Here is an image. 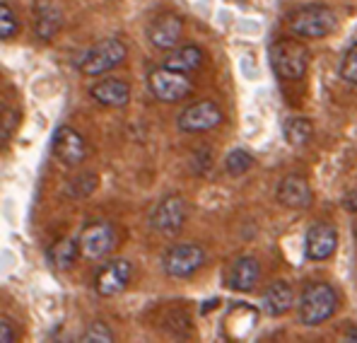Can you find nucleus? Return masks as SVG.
I'll use <instances>...</instances> for the list:
<instances>
[{
	"mask_svg": "<svg viewBox=\"0 0 357 343\" xmlns=\"http://www.w3.org/2000/svg\"><path fill=\"white\" fill-rule=\"evenodd\" d=\"M165 66L172 68V71L186 73V75H188V73L198 71V68L203 66V51L198 49V46H193V44L178 46V49H174L169 56H167Z\"/></svg>",
	"mask_w": 357,
	"mask_h": 343,
	"instance_id": "a211bd4d",
	"label": "nucleus"
},
{
	"mask_svg": "<svg viewBox=\"0 0 357 343\" xmlns=\"http://www.w3.org/2000/svg\"><path fill=\"white\" fill-rule=\"evenodd\" d=\"M222 124V112L213 102H196L178 116V129L186 133H206Z\"/></svg>",
	"mask_w": 357,
	"mask_h": 343,
	"instance_id": "6e6552de",
	"label": "nucleus"
},
{
	"mask_svg": "<svg viewBox=\"0 0 357 343\" xmlns=\"http://www.w3.org/2000/svg\"><path fill=\"white\" fill-rule=\"evenodd\" d=\"M92 97L97 99L99 104H104V107H126L130 99V87L126 85L123 80L112 78V80L97 82V85L92 87Z\"/></svg>",
	"mask_w": 357,
	"mask_h": 343,
	"instance_id": "2eb2a0df",
	"label": "nucleus"
},
{
	"mask_svg": "<svg viewBox=\"0 0 357 343\" xmlns=\"http://www.w3.org/2000/svg\"><path fill=\"white\" fill-rule=\"evenodd\" d=\"M150 92L155 94L160 102H181L183 97L191 94V80L186 78V73L172 71V68L162 66L155 68L148 78Z\"/></svg>",
	"mask_w": 357,
	"mask_h": 343,
	"instance_id": "20e7f679",
	"label": "nucleus"
},
{
	"mask_svg": "<svg viewBox=\"0 0 357 343\" xmlns=\"http://www.w3.org/2000/svg\"><path fill=\"white\" fill-rule=\"evenodd\" d=\"M292 302H295V293H292V288L282 281L268 286V290L264 293V309L271 316L285 314L287 309L292 307Z\"/></svg>",
	"mask_w": 357,
	"mask_h": 343,
	"instance_id": "f3484780",
	"label": "nucleus"
},
{
	"mask_svg": "<svg viewBox=\"0 0 357 343\" xmlns=\"http://www.w3.org/2000/svg\"><path fill=\"white\" fill-rule=\"evenodd\" d=\"M335 247H338V230H335L333 225L317 223L309 228L304 249H307V256L312 258V261H324V258H328L335 251Z\"/></svg>",
	"mask_w": 357,
	"mask_h": 343,
	"instance_id": "ddd939ff",
	"label": "nucleus"
},
{
	"mask_svg": "<svg viewBox=\"0 0 357 343\" xmlns=\"http://www.w3.org/2000/svg\"><path fill=\"white\" fill-rule=\"evenodd\" d=\"M259 276H261V266L256 263V258H239L234 261L232 266V273H229V286L237 293H249V290L256 288L259 283Z\"/></svg>",
	"mask_w": 357,
	"mask_h": 343,
	"instance_id": "dca6fc26",
	"label": "nucleus"
},
{
	"mask_svg": "<svg viewBox=\"0 0 357 343\" xmlns=\"http://www.w3.org/2000/svg\"><path fill=\"white\" fill-rule=\"evenodd\" d=\"M203 261H206V251L198 245H176L165 254L162 266H165L167 276L186 278L191 273H196L203 266Z\"/></svg>",
	"mask_w": 357,
	"mask_h": 343,
	"instance_id": "0eeeda50",
	"label": "nucleus"
},
{
	"mask_svg": "<svg viewBox=\"0 0 357 343\" xmlns=\"http://www.w3.org/2000/svg\"><path fill=\"white\" fill-rule=\"evenodd\" d=\"M290 29L302 39H324L335 29V13L326 5H307L292 13Z\"/></svg>",
	"mask_w": 357,
	"mask_h": 343,
	"instance_id": "7ed1b4c3",
	"label": "nucleus"
},
{
	"mask_svg": "<svg viewBox=\"0 0 357 343\" xmlns=\"http://www.w3.org/2000/svg\"><path fill=\"white\" fill-rule=\"evenodd\" d=\"M80 254L89 258V261H97L112 254L114 245H116V232L109 223H92L80 232Z\"/></svg>",
	"mask_w": 357,
	"mask_h": 343,
	"instance_id": "423d86ee",
	"label": "nucleus"
},
{
	"mask_svg": "<svg viewBox=\"0 0 357 343\" xmlns=\"http://www.w3.org/2000/svg\"><path fill=\"white\" fill-rule=\"evenodd\" d=\"M77 251H80V245H75L73 240H61L49 249V261L54 263L56 268L66 271V268H70L73 263H75Z\"/></svg>",
	"mask_w": 357,
	"mask_h": 343,
	"instance_id": "aec40b11",
	"label": "nucleus"
},
{
	"mask_svg": "<svg viewBox=\"0 0 357 343\" xmlns=\"http://www.w3.org/2000/svg\"><path fill=\"white\" fill-rule=\"evenodd\" d=\"M82 343H112L114 341V334L112 329H109L107 324H102V321H94V324L87 326L85 336H80Z\"/></svg>",
	"mask_w": 357,
	"mask_h": 343,
	"instance_id": "b1692460",
	"label": "nucleus"
},
{
	"mask_svg": "<svg viewBox=\"0 0 357 343\" xmlns=\"http://www.w3.org/2000/svg\"><path fill=\"white\" fill-rule=\"evenodd\" d=\"M340 78L350 85H357V46H353L340 63Z\"/></svg>",
	"mask_w": 357,
	"mask_h": 343,
	"instance_id": "393cba45",
	"label": "nucleus"
},
{
	"mask_svg": "<svg viewBox=\"0 0 357 343\" xmlns=\"http://www.w3.org/2000/svg\"><path fill=\"white\" fill-rule=\"evenodd\" d=\"M314 129L309 119H299V116H292V119L285 121V138L290 145H304L309 143Z\"/></svg>",
	"mask_w": 357,
	"mask_h": 343,
	"instance_id": "412c9836",
	"label": "nucleus"
},
{
	"mask_svg": "<svg viewBox=\"0 0 357 343\" xmlns=\"http://www.w3.org/2000/svg\"><path fill=\"white\" fill-rule=\"evenodd\" d=\"M183 31V20L174 13L155 17L148 27V39L157 51H174Z\"/></svg>",
	"mask_w": 357,
	"mask_h": 343,
	"instance_id": "1a4fd4ad",
	"label": "nucleus"
},
{
	"mask_svg": "<svg viewBox=\"0 0 357 343\" xmlns=\"http://www.w3.org/2000/svg\"><path fill=\"white\" fill-rule=\"evenodd\" d=\"M51 147H54V155L59 157L63 165H70V167L80 165L87 155L85 140H82V136L77 133L75 129H70V126H61V129H56Z\"/></svg>",
	"mask_w": 357,
	"mask_h": 343,
	"instance_id": "9d476101",
	"label": "nucleus"
},
{
	"mask_svg": "<svg viewBox=\"0 0 357 343\" xmlns=\"http://www.w3.org/2000/svg\"><path fill=\"white\" fill-rule=\"evenodd\" d=\"M126 58V46L123 41L119 39H104L99 41L97 46L87 51L85 58L80 61V71L85 75L94 78V75H104L107 71L116 68L121 61Z\"/></svg>",
	"mask_w": 357,
	"mask_h": 343,
	"instance_id": "39448f33",
	"label": "nucleus"
},
{
	"mask_svg": "<svg viewBox=\"0 0 357 343\" xmlns=\"http://www.w3.org/2000/svg\"><path fill=\"white\" fill-rule=\"evenodd\" d=\"M278 200L287 208L295 210H304L312 205V187L307 184V179L297 177V174H290L280 182L278 187Z\"/></svg>",
	"mask_w": 357,
	"mask_h": 343,
	"instance_id": "4468645a",
	"label": "nucleus"
},
{
	"mask_svg": "<svg viewBox=\"0 0 357 343\" xmlns=\"http://www.w3.org/2000/svg\"><path fill=\"white\" fill-rule=\"evenodd\" d=\"M345 339H350V341H357V331L353 329V331H350V336H345Z\"/></svg>",
	"mask_w": 357,
	"mask_h": 343,
	"instance_id": "cd10ccee",
	"label": "nucleus"
},
{
	"mask_svg": "<svg viewBox=\"0 0 357 343\" xmlns=\"http://www.w3.org/2000/svg\"><path fill=\"white\" fill-rule=\"evenodd\" d=\"M186 220V203L178 196H167L157 203L150 215V225L157 232H176Z\"/></svg>",
	"mask_w": 357,
	"mask_h": 343,
	"instance_id": "f8f14e48",
	"label": "nucleus"
},
{
	"mask_svg": "<svg viewBox=\"0 0 357 343\" xmlns=\"http://www.w3.org/2000/svg\"><path fill=\"white\" fill-rule=\"evenodd\" d=\"M15 34H17V17L8 3H0V36H3V41H8Z\"/></svg>",
	"mask_w": 357,
	"mask_h": 343,
	"instance_id": "5701e85b",
	"label": "nucleus"
},
{
	"mask_svg": "<svg viewBox=\"0 0 357 343\" xmlns=\"http://www.w3.org/2000/svg\"><path fill=\"white\" fill-rule=\"evenodd\" d=\"M343 203H345V208H348L350 213H357V191H350L348 196L343 198Z\"/></svg>",
	"mask_w": 357,
	"mask_h": 343,
	"instance_id": "bb28decb",
	"label": "nucleus"
},
{
	"mask_svg": "<svg viewBox=\"0 0 357 343\" xmlns=\"http://www.w3.org/2000/svg\"><path fill=\"white\" fill-rule=\"evenodd\" d=\"M130 273H133V266H130L126 258H114V261H109L97 276V293L104 295V298L123 293L126 286L130 283Z\"/></svg>",
	"mask_w": 357,
	"mask_h": 343,
	"instance_id": "9b49d317",
	"label": "nucleus"
},
{
	"mask_svg": "<svg viewBox=\"0 0 357 343\" xmlns=\"http://www.w3.org/2000/svg\"><path fill=\"white\" fill-rule=\"evenodd\" d=\"M0 331H3V336H0V341L3 343H10V341H15V336H13V329L8 326V319H0Z\"/></svg>",
	"mask_w": 357,
	"mask_h": 343,
	"instance_id": "a878e982",
	"label": "nucleus"
},
{
	"mask_svg": "<svg viewBox=\"0 0 357 343\" xmlns=\"http://www.w3.org/2000/svg\"><path fill=\"white\" fill-rule=\"evenodd\" d=\"M61 24H63V17L61 13L54 8V5H41L39 10H36V36L39 39H54L56 34L61 31Z\"/></svg>",
	"mask_w": 357,
	"mask_h": 343,
	"instance_id": "6ab92c4d",
	"label": "nucleus"
},
{
	"mask_svg": "<svg viewBox=\"0 0 357 343\" xmlns=\"http://www.w3.org/2000/svg\"><path fill=\"white\" fill-rule=\"evenodd\" d=\"M251 165H254V157L246 150H232L227 155V160H225V167H227V172L232 177H241L244 172L251 170Z\"/></svg>",
	"mask_w": 357,
	"mask_h": 343,
	"instance_id": "4be33fe9",
	"label": "nucleus"
},
{
	"mask_svg": "<svg viewBox=\"0 0 357 343\" xmlns=\"http://www.w3.org/2000/svg\"><path fill=\"white\" fill-rule=\"evenodd\" d=\"M271 63L275 75L285 80H299L309 68V51L295 39H280L271 46Z\"/></svg>",
	"mask_w": 357,
	"mask_h": 343,
	"instance_id": "f03ea898",
	"label": "nucleus"
},
{
	"mask_svg": "<svg viewBox=\"0 0 357 343\" xmlns=\"http://www.w3.org/2000/svg\"><path fill=\"white\" fill-rule=\"evenodd\" d=\"M335 305H338V295L328 283H312L304 288L299 298V319L307 326H319L333 316Z\"/></svg>",
	"mask_w": 357,
	"mask_h": 343,
	"instance_id": "f257e3e1",
	"label": "nucleus"
}]
</instances>
